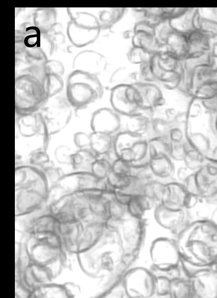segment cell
Segmentation results:
<instances>
[{
  "label": "cell",
  "instance_id": "obj_1",
  "mask_svg": "<svg viewBox=\"0 0 217 298\" xmlns=\"http://www.w3.org/2000/svg\"><path fill=\"white\" fill-rule=\"evenodd\" d=\"M181 259L198 267L217 262V223L200 219L188 224L176 240Z\"/></svg>",
  "mask_w": 217,
  "mask_h": 298
},
{
  "label": "cell",
  "instance_id": "obj_2",
  "mask_svg": "<svg viewBox=\"0 0 217 298\" xmlns=\"http://www.w3.org/2000/svg\"><path fill=\"white\" fill-rule=\"evenodd\" d=\"M15 124L16 155L19 160L23 152L29 158L35 151L47 150L50 136L40 111L18 115Z\"/></svg>",
  "mask_w": 217,
  "mask_h": 298
},
{
  "label": "cell",
  "instance_id": "obj_3",
  "mask_svg": "<svg viewBox=\"0 0 217 298\" xmlns=\"http://www.w3.org/2000/svg\"><path fill=\"white\" fill-rule=\"evenodd\" d=\"M50 99L44 84L33 74L21 73L15 79V108L17 115L39 111Z\"/></svg>",
  "mask_w": 217,
  "mask_h": 298
},
{
  "label": "cell",
  "instance_id": "obj_4",
  "mask_svg": "<svg viewBox=\"0 0 217 298\" xmlns=\"http://www.w3.org/2000/svg\"><path fill=\"white\" fill-rule=\"evenodd\" d=\"M104 89L97 76L74 70L66 83V97L70 105L77 110L87 108L102 98Z\"/></svg>",
  "mask_w": 217,
  "mask_h": 298
},
{
  "label": "cell",
  "instance_id": "obj_5",
  "mask_svg": "<svg viewBox=\"0 0 217 298\" xmlns=\"http://www.w3.org/2000/svg\"><path fill=\"white\" fill-rule=\"evenodd\" d=\"M113 150L116 157L128 162L134 169L149 164L150 156L147 138L121 130L114 136Z\"/></svg>",
  "mask_w": 217,
  "mask_h": 298
},
{
  "label": "cell",
  "instance_id": "obj_6",
  "mask_svg": "<svg viewBox=\"0 0 217 298\" xmlns=\"http://www.w3.org/2000/svg\"><path fill=\"white\" fill-rule=\"evenodd\" d=\"M67 10L70 20L66 33L70 43L77 48H82L95 42L102 28L98 18L87 12L74 10L73 8Z\"/></svg>",
  "mask_w": 217,
  "mask_h": 298
},
{
  "label": "cell",
  "instance_id": "obj_7",
  "mask_svg": "<svg viewBox=\"0 0 217 298\" xmlns=\"http://www.w3.org/2000/svg\"><path fill=\"white\" fill-rule=\"evenodd\" d=\"M66 98L55 96L49 99L39 111L50 136L60 132L70 122L72 110Z\"/></svg>",
  "mask_w": 217,
  "mask_h": 298
},
{
  "label": "cell",
  "instance_id": "obj_8",
  "mask_svg": "<svg viewBox=\"0 0 217 298\" xmlns=\"http://www.w3.org/2000/svg\"><path fill=\"white\" fill-rule=\"evenodd\" d=\"M110 102L113 109L127 117L141 111L143 108L140 90L132 86H114L111 90Z\"/></svg>",
  "mask_w": 217,
  "mask_h": 298
},
{
  "label": "cell",
  "instance_id": "obj_9",
  "mask_svg": "<svg viewBox=\"0 0 217 298\" xmlns=\"http://www.w3.org/2000/svg\"><path fill=\"white\" fill-rule=\"evenodd\" d=\"M154 264L159 270L169 272L178 267L181 256L176 240L167 238L157 239L152 248Z\"/></svg>",
  "mask_w": 217,
  "mask_h": 298
},
{
  "label": "cell",
  "instance_id": "obj_10",
  "mask_svg": "<svg viewBox=\"0 0 217 298\" xmlns=\"http://www.w3.org/2000/svg\"><path fill=\"white\" fill-rule=\"evenodd\" d=\"M197 198L191 194L185 186L176 183L164 184L163 192L160 203L172 209H186L196 203Z\"/></svg>",
  "mask_w": 217,
  "mask_h": 298
},
{
  "label": "cell",
  "instance_id": "obj_11",
  "mask_svg": "<svg viewBox=\"0 0 217 298\" xmlns=\"http://www.w3.org/2000/svg\"><path fill=\"white\" fill-rule=\"evenodd\" d=\"M125 277V288L129 295L136 297H149L156 293V278L148 271L137 269Z\"/></svg>",
  "mask_w": 217,
  "mask_h": 298
},
{
  "label": "cell",
  "instance_id": "obj_12",
  "mask_svg": "<svg viewBox=\"0 0 217 298\" xmlns=\"http://www.w3.org/2000/svg\"><path fill=\"white\" fill-rule=\"evenodd\" d=\"M90 127L92 132L114 136L121 131L120 115L112 108L103 107L98 109L92 114Z\"/></svg>",
  "mask_w": 217,
  "mask_h": 298
},
{
  "label": "cell",
  "instance_id": "obj_13",
  "mask_svg": "<svg viewBox=\"0 0 217 298\" xmlns=\"http://www.w3.org/2000/svg\"><path fill=\"white\" fill-rule=\"evenodd\" d=\"M65 68L57 60L48 59L43 67L42 81L50 98L56 96L63 89Z\"/></svg>",
  "mask_w": 217,
  "mask_h": 298
},
{
  "label": "cell",
  "instance_id": "obj_14",
  "mask_svg": "<svg viewBox=\"0 0 217 298\" xmlns=\"http://www.w3.org/2000/svg\"><path fill=\"white\" fill-rule=\"evenodd\" d=\"M155 217L157 222L164 229L178 234L188 224L186 209H172L157 204Z\"/></svg>",
  "mask_w": 217,
  "mask_h": 298
},
{
  "label": "cell",
  "instance_id": "obj_15",
  "mask_svg": "<svg viewBox=\"0 0 217 298\" xmlns=\"http://www.w3.org/2000/svg\"><path fill=\"white\" fill-rule=\"evenodd\" d=\"M107 60L102 54L92 50H84L73 58L72 68L97 76L106 69Z\"/></svg>",
  "mask_w": 217,
  "mask_h": 298
},
{
  "label": "cell",
  "instance_id": "obj_16",
  "mask_svg": "<svg viewBox=\"0 0 217 298\" xmlns=\"http://www.w3.org/2000/svg\"><path fill=\"white\" fill-rule=\"evenodd\" d=\"M195 298H217V273L205 268L190 278Z\"/></svg>",
  "mask_w": 217,
  "mask_h": 298
},
{
  "label": "cell",
  "instance_id": "obj_17",
  "mask_svg": "<svg viewBox=\"0 0 217 298\" xmlns=\"http://www.w3.org/2000/svg\"><path fill=\"white\" fill-rule=\"evenodd\" d=\"M153 117L142 111L136 113L128 117L125 130L135 135L148 139L151 134Z\"/></svg>",
  "mask_w": 217,
  "mask_h": 298
},
{
  "label": "cell",
  "instance_id": "obj_18",
  "mask_svg": "<svg viewBox=\"0 0 217 298\" xmlns=\"http://www.w3.org/2000/svg\"><path fill=\"white\" fill-rule=\"evenodd\" d=\"M57 12L52 7L36 8L32 14L33 25L41 34H47L57 23Z\"/></svg>",
  "mask_w": 217,
  "mask_h": 298
},
{
  "label": "cell",
  "instance_id": "obj_19",
  "mask_svg": "<svg viewBox=\"0 0 217 298\" xmlns=\"http://www.w3.org/2000/svg\"><path fill=\"white\" fill-rule=\"evenodd\" d=\"M114 136L92 132L90 134L89 148L98 156H108L113 152Z\"/></svg>",
  "mask_w": 217,
  "mask_h": 298
},
{
  "label": "cell",
  "instance_id": "obj_20",
  "mask_svg": "<svg viewBox=\"0 0 217 298\" xmlns=\"http://www.w3.org/2000/svg\"><path fill=\"white\" fill-rule=\"evenodd\" d=\"M123 227L122 235L127 246H130L131 252L137 249L142 240L143 228L141 218H134L130 223Z\"/></svg>",
  "mask_w": 217,
  "mask_h": 298
},
{
  "label": "cell",
  "instance_id": "obj_21",
  "mask_svg": "<svg viewBox=\"0 0 217 298\" xmlns=\"http://www.w3.org/2000/svg\"><path fill=\"white\" fill-rule=\"evenodd\" d=\"M148 166L155 178L160 181L168 178L173 169L169 155L151 157Z\"/></svg>",
  "mask_w": 217,
  "mask_h": 298
},
{
  "label": "cell",
  "instance_id": "obj_22",
  "mask_svg": "<svg viewBox=\"0 0 217 298\" xmlns=\"http://www.w3.org/2000/svg\"><path fill=\"white\" fill-rule=\"evenodd\" d=\"M98 157L89 148L79 149L71 154L70 165L76 171H90L92 164Z\"/></svg>",
  "mask_w": 217,
  "mask_h": 298
},
{
  "label": "cell",
  "instance_id": "obj_23",
  "mask_svg": "<svg viewBox=\"0 0 217 298\" xmlns=\"http://www.w3.org/2000/svg\"><path fill=\"white\" fill-rule=\"evenodd\" d=\"M156 203L143 194L134 196L126 206L127 211L134 217L141 218L145 211Z\"/></svg>",
  "mask_w": 217,
  "mask_h": 298
},
{
  "label": "cell",
  "instance_id": "obj_24",
  "mask_svg": "<svg viewBox=\"0 0 217 298\" xmlns=\"http://www.w3.org/2000/svg\"><path fill=\"white\" fill-rule=\"evenodd\" d=\"M169 296L172 298H195L191 279L180 277L172 278Z\"/></svg>",
  "mask_w": 217,
  "mask_h": 298
},
{
  "label": "cell",
  "instance_id": "obj_25",
  "mask_svg": "<svg viewBox=\"0 0 217 298\" xmlns=\"http://www.w3.org/2000/svg\"><path fill=\"white\" fill-rule=\"evenodd\" d=\"M148 141L150 158L169 155L170 142L167 137L153 136Z\"/></svg>",
  "mask_w": 217,
  "mask_h": 298
},
{
  "label": "cell",
  "instance_id": "obj_26",
  "mask_svg": "<svg viewBox=\"0 0 217 298\" xmlns=\"http://www.w3.org/2000/svg\"><path fill=\"white\" fill-rule=\"evenodd\" d=\"M112 161L107 156L98 157L91 165L90 171L99 180H105L111 172Z\"/></svg>",
  "mask_w": 217,
  "mask_h": 298
},
{
  "label": "cell",
  "instance_id": "obj_27",
  "mask_svg": "<svg viewBox=\"0 0 217 298\" xmlns=\"http://www.w3.org/2000/svg\"><path fill=\"white\" fill-rule=\"evenodd\" d=\"M164 184L156 179L149 181L145 184L142 194L149 198L156 204L160 203L163 195Z\"/></svg>",
  "mask_w": 217,
  "mask_h": 298
},
{
  "label": "cell",
  "instance_id": "obj_28",
  "mask_svg": "<svg viewBox=\"0 0 217 298\" xmlns=\"http://www.w3.org/2000/svg\"><path fill=\"white\" fill-rule=\"evenodd\" d=\"M132 177L133 175H120L111 172L106 180L115 191H124L129 187Z\"/></svg>",
  "mask_w": 217,
  "mask_h": 298
},
{
  "label": "cell",
  "instance_id": "obj_29",
  "mask_svg": "<svg viewBox=\"0 0 217 298\" xmlns=\"http://www.w3.org/2000/svg\"><path fill=\"white\" fill-rule=\"evenodd\" d=\"M111 172L117 175L131 176L134 175V168L128 162L115 157L112 161Z\"/></svg>",
  "mask_w": 217,
  "mask_h": 298
},
{
  "label": "cell",
  "instance_id": "obj_30",
  "mask_svg": "<svg viewBox=\"0 0 217 298\" xmlns=\"http://www.w3.org/2000/svg\"><path fill=\"white\" fill-rule=\"evenodd\" d=\"M29 164L42 169L48 164L50 159L47 150H41L34 152L28 158Z\"/></svg>",
  "mask_w": 217,
  "mask_h": 298
},
{
  "label": "cell",
  "instance_id": "obj_31",
  "mask_svg": "<svg viewBox=\"0 0 217 298\" xmlns=\"http://www.w3.org/2000/svg\"><path fill=\"white\" fill-rule=\"evenodd\" d=\"M118 9L110 8L109 10H104L101 12L99 21L102 27H109L117 20L119 16Z\"/></svg>",
  "mask_w": 217,
  "mask_h": 298
},
{
  "label": "cell",
  "instance_id": "obj_32",
  "mask_svg": "<svg viewBox=\"0 0 217 298\" xmlns=\"http://www.w3.org/2000/svg\"><path fill=\"white\" fill-rule=\"evenodd\" d=\"M46 175L47 179L55 183L63 175L62 170L55 166L53 162L51 161L48 164L41 169Z\"/></svg>",
  "mask_w": 217,
  "mask_h": 298
},
{
  "label": "cell",
  "instance_id": "obj_33",
  "mask_svg": "<svg viewBox=\"0 0 217 298\" xmlns=\"http://www.w3.org/2000/svg\"><path fill=\"white\" fill-rule=\"evenodd\" d=\"M171 279L165 276L156 278V293L160 296H169L171 289Z\"/></svg>",
  "mask_w": 217,
  "mask_h": 298
},
{
  "label": "cell",
  "instance_id": "obj_34",
  "mask_svg": "<svg viewBox=\"0 0 217 298\" xmlns=\"http://www.w3.org/2000/svg\"><path fill=\"white\" fill-rule=\"evenodd\" d=\"M72 153L71 149L67 146H60L55 149L54 156L59 163L70 164L71 156Z\"/></svg>",
  "mask_w": 217,
  "mask_h": 298
},
{
  "label": "cell",
  "instance_id": "obj_35",
  "mask_svg": "<svg viewBox=\"0 0 217 298\" xmlns=\"http://www.w3.org/2000/svg\"><path fill=\"white\" fill-rule=\"evenodd\" d=\"M73 142L79 149L89 148L90 134L83 132H78L73 135Z\"/></svg>",
  "mask_w": 217,
  "mask_h": 298
},
{
  "label": "cell",
  "instance_id": "obj_36",
  "mask_svg": "<svg viewBox=\"0 0 217 298\" xmlns=\"http://www.w3.org/2000/svg\"><path fill=\"white\" fill-rule=\"evenodd\" d=\"M210 267L212 272L217 273V262L213 264L210 266Z\"/></svg>",
  "mask_w": 217,
  "mask_h": 298
}]
</instances>
